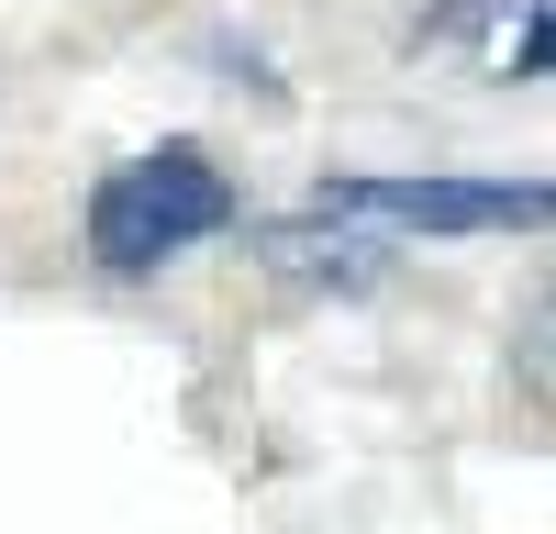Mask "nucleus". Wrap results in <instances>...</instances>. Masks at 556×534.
<instances>
[{
  "label": "nucleus",
  "instance_id": "nucleus-2",
  "mask_svg": "<svg viewBox=\"0 0 556 534\" xmlns=\"http://www.w3.org/2000/svg\"><path fill=\"white\" fill-rule=\"evenodd\" d=\"M312 212L379 223V234H534L545 223V178H323Z\"/></svg>",
  "mask_w": 556,
  "mask_h": 534
},
{
  "label": "nucleus",
  "instance_id": "nucleus-3",
  "mask_svg": "<svg viewBox=\"0 0 556 534\" xmlns=\"http://www.w3.org/2000/svg\"><path fill=\"white\" fill-rule=\"evenodd\" d=\"M256 256L301 290H379L390 279V234L379 223H345V212H301V223H267Z\"/></svg>",
  "mask_w": 556,
  "mask_h": 534
},
{
  "label": "nucleus",
  "instance_id": "nucleus-1",
  "mask_svg": "<svg viewBox=\"0 0 556 534\" xmlns=\"http://www.w3.org/2000/svg\"><path fill=\"white\" fill-rule=\"evenodd\" d=\"M223 223H235V178H223L212 145H146L123 156L101 190H89V267L101 279H156V267H178L190 245H212Z\"/></svg>",
  "mask_w": 556,
  "mask_h": 534
}]
</instances>
